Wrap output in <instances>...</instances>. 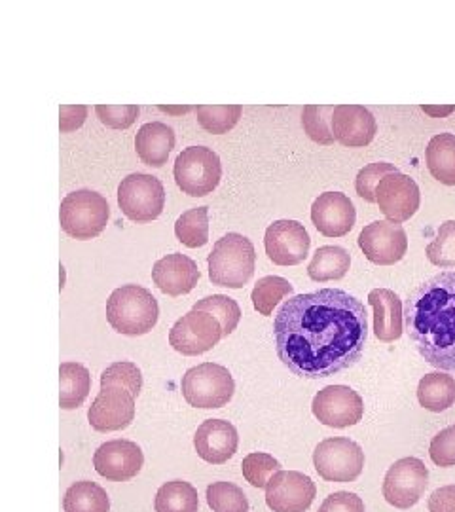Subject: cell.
Listing matches in <instances>:
<instances>
[{
  "instance_id": "obj_9",
  "label": "cell",
  "mask_w": 455,
  "mask_h": 512,
  "mask_svg": "<svg viewBox=\"0 0 455 512\" xmlns=\"http://www.w3.org/2000/svg\"><path fill=\"white\" fill-rule=\"evenodd\" d=\"M313 467L327 482H353L363 473V448L347 437L323 440L313 452Z\"/></svg>"
},
{
  "instance_id": "obj_41",
  "label": "cell",
  "mask_w": 455,
  "mask_h": 512,
  "mask_svg": "<svg viewBox=\"0 0 455 512\" xmlns=\"http://www.w3.org/2000/svg\"><path fill=\"white\" fill-rule=\"evenodd\" d=\"M95 112L99 120L112 129H128L139 118L137 105H97Z\"/></svg>"
},
{
  "instance_id": "obj_32",
  "label": "cell",
  "mask_w": 455,
  "mask_h": 512,
  "mask_svg": "<svg viewBox=\"0 0 455 512\" xmlns=\"http://www.w3.org/2000/svg\"><path fill=\"white\" fill-rule=\"evenodd\" d=\"M287 296L289 298L294 296V287L291 283L285 277H279V275H266V277L258 279V283H256L253 293H251V300H253L255 310L260 315L270 317L273 310L277 308V304Z\"/></svg>"
},
{
  "instance_id": "obj_3",
  "label": "cell",
  "mask_w": 455,
  "mask_h": 512,
  "mask_svg": "<svg viewBox=\"0 0 455 512\" xmlns=\"http://www.w3.org/2000/svg\"><path fill=\"white\" fill-rule=\"evenodd\" d=\"M158 317V300L141 285H122L107 300V321L118 334L145 336L156 327Z\"/></svg>"
},
{
  "instance_id": "obj_22",
  "label": "cell",
  "mask_w": 455,
  "mask_h": 512,
  "mask_svg": "<svg viewBox=\"0 0 455 512\" xmlns=\"http://www.w3.org/2000/svg\"><path fill=\"white\" fill-rule=\"evenodd\" d=\"M200 277L198 264L182 253L164 256L152 268L154 285L169 296L192 293L198 287Z\"/></svg>"
},
{
  "instance_id": "obj_6",
  "label": "cell",
  "mask_w": 455,
  "mask_h": 512,
  "mask_svg": "<svg viewBox=\"0 0 455 512\" xmlns=\"http://www.w3.org/2000/svg\"><path fill=\"white\" fill-rule=\"evenodd\" d=\"M184 401L201 410L222 408L236 393L234 376L226 366L203 363L186 370L181 382Z\"/></svg>"
},
{
  "instance_id": "obj_20",
  "label": "cell",
  "mask_w": 455,
  "mask_h": 512,
  "mask_svg": "<svg viewBox=\"0 0 455 512\" xmlns=\"http://www.w3.org/2000/svg\"><path fill=\"white\" fill-rule=\"evenodd\" d=\"M378 133L376 118L363 105H338L332 114L334 139L349 148L370 145Z\"/></svg>"
},
{
  "instance_id": "obj_10",
  "label": "cell",
  "mask_w": 455,
  "mask_h": 512,
  "mask_svg": "<svg viewBox=\"0 0 455 512\" xmlns=\"http://www.w3.org/2000/svg\"><path fill=\"white\" fill-rule=\"evenodd\" d=\"M429 484V471L418 458H402L395 461L383 478L385 501L401 511L418 505Z\"/></svg>"
},
{
  "instance_id": "obj_2",
  "label": "cell",
  "mask_w": 455,
  "mask_h": 512,
  "mask_svg": "<svg viewBox=\"0 0 455 512\" xmlns=\"http://www.w3.org/2000/svg\"><path fill=\"white\" fill-rule=\"evenodd\" d=\"M404 323L429 365L455 372V272H440L418 285L404 304Z\"/></svg>"
},
{
  "instance_id": "obj_42",
  "label": "cell",
  "mask_w": 455,
  "mask_h": 512,
  "mask_svg": "<svg viewBox=\"0 0 455 512\" xmlns=\"http://www.w3.org/2000/svg\"><path fill=\"white\" fill-rule=\"evenodd\" d=\"M429 456L438 467H455V425L442 429L433 437Z\"/></svg>"
},
{
  "instance_id": "obj_43",
  "label": "cell",
  "mask_w": 455,
  "mask_h": 512,
  "mask_svg": "<svg viewBox=\"0 0 455 512\" xmlns=\"http://www.w3.org/2000/svg\"><path fill=\"white\" fill-rule=\"evenodd\" d=\"M319 512H364V501L353 492H336L328 495Z\"/></svg>"
},
{
  "instance_id": "obj_16",
  "label": "cell",
  "mask_w": 455,
  "mask_h": 512,
  "mask_svg": "<svg viewBox=\"0 0 455 512\" xmlns=\"http://www.w3.org/2000/svg\"><path fill=\"white\" fill-rule=\"evenodd\" d=\"M317 495L310 476L298 471H279L266 486V505L273 512H306Z\"/></svg>"
},
{
  "instance_id": "obj_21",
  "label": "cell",
  "mask_w": 455,
  "mask_h": 512,
  "mask_svg": "<svg viewBox=\"0 0 455 512\" xmlns=\"http://www.w3.org/2000/svg\"><path fill=\"white\" fill-rule=\"evenodd\" d=\"M239 446L237 429L226 420H205L194 435V448L203 461L222 465L234 458Z\"/></svg>"
},
{
  "instance_id": "obj_28",
  "label": "cell",
  "mask_w": 455,
  "mask_h": 512,
  "mask_svg": "<svg viewBox=\"0 0 455 512\" xmlns=\"http://www.w3.org/2000/svg\"><path fill=\"white\" fill-rule=\"evenodd\" d=\"M351 268V255L344 247L325 245L315 251L308 266V275L317 283L342 279Z\"/></svg>"
},
{
  "instance_id": "obj_44",
  "label": "cell",
  "mask_w": 455,
  "mask_h": 512,
  "mask_svg": "<svg viewBox=\"0 0 455 512\" xmlns=\"http://www.w3.org/2000/svg\"><path fill=\"white\" fill-rule=\"evenodd\" d=\"M61 120H59V128L63 133H69L74 129L82 128V124L86 122L88 116V107L78 105V107H61L59 109Z\"/></svg>"
},
{
  "instance_id": "obj_19",
  "label": "cell",
  "mask_w": 455,
  "mask_h": 512,
  "mask_svg": "<svg viewBox=\"0 0 455 512\" xmlns=\"http://www.w3.org/2000/svg\"><path fill=\"white\" fill-rule=\"evenodd\" d=\"M357 220L355 205L342 192H325L311 205V222L327 238H344Z\"/></svg>"
},
{
  "instance_id": "obj_34",
  "label": "cell",
  "mask_w": 455,
  "mask_h": 512,
  "mask_svg": "<svg viewBox=\"0 0 455 512\" xmlns=\"http://www.w3.org/2000/svg\"><path fill=\"white\" fill-rule=\"evenodd\" d=\"M205 497L213 512H249L247 495L232 482H213L207 486Z\"/></svg>"
},
{
  "instance_id": "obj_38",
  "label": "cell",
  "mask_w": 455,
  "mask_h": 512,
  "mask_svg": "<svg viewBox=\"0 0 455 512\" xmlns=\"http://www.w3.org/2000/svg\"><path fill=\"white\" fill-rule=\"evenodd\" d=\"M425 255L438 268H455V220L440 224L437 238L427 245Z\"/></svg>"
},
{
  "instance_id": "obj_37",
  "label": "cell",
  "mask_w": 455,
  "mask_h": 512,
  "mask_svg": "<svg viewBox=\"0 0 455 512\" xmlns=\"http://www.w3.org/2000/svg\"><path fill=\"white\" fill-rule=\"evenodd\" d=\"M243 478L258 490H266L270 478L281 471V463L266 452H253L241 463Z\"/></svg>"
},
{
  "instance_id": "obj_40",
  "label": "cell",
  "mask_w": 455,
  "mask_h": 512,
  "mask_svg": "<svg viewBox=\"0 0 455 512\" xmlns=\"http://www.w3.org/2000/svg\"><path fill=\"white\" fill-rule=\"evenodd\" d=\"M391 173H399V169L387 162L366 165L357 173V179H355L357 194L363 198L364 202L376 203V188Z\"/></svg>"
},
{
  "instance_id": "obj_36",
  "label": "cell",
  "mask_w": 455,
  "mask_h": 512,
  "mask_svg": "<svg viewBox=\"0 0 455 512\" xmlns=\"http://www.w3.org/2000/svg\"><path fill=\"white\" fill-rule=\"evenodd\" d=\"M201 128L213 135H222L234 129L241 118L239 105H201L196 107Z\"/></svg>"
},
{
  "instance_id": "obj_13",
  "label": "cell",
  "mask_w": 455,
  "mask_h": 512,
  "mask_svg": "<svg viewBox=\"0 0 455 512\" xmlns=\"http://www.w3.org/2000/svg\"><path fill=\"white\" fill-rule=\"evenodd\" d=\"M359 247L372 264L393 266L406 255L408 236L399 222L374 220L364 226L359 236Z\"/></svg>"
},
{
  "instance_id": "obj_29",
  "label": "cell",
  "mask_w": 455,
  "mask_h": 512,
  "mask_svg": "<svg viewBox=\"0 0 455 512\" xmlns=\"http://www.w3.org/2000/svg\"><path fill=\"white\" fill-rule=\"evenodd\" d=\"M65 512H110L109 494L91 480L74 482L63 497Z\"/></svg>"
},
{
  "instance_id": "obj_31",
  "label": "cell",
  "mask_w": 455,
  "mask_h": 512,
  "mask_svg": "<svg viewBox=\"0 0 455 512\" xmlns=\"http://www.w3.org/2000/svg\"><path fill=\"white\" fill-rule=\"evenodd\" d=\"M175 236L182 245L200 249L209 241V207H194L175 222Z\"/></svg>"
},
{
  "instance_id": "obj_26",
  "label": "cell",
  "mask_w": 455,
  "mask_h": 512,
  "mask_svg": "<svg viewBox=\"0 0 455 512\" xmlns=\"http://www.w3.org/2000/svg\"><path fill=\"white\" fill-rule=\"evenodd\" d=\"M418 401L429 412H444L455 404V378L444 372L425 374L418 385Z\"/></svg>"
},
{
  "instance_id": "obj_47",
  "label": "cell",
  "mask_w": 455,
  "mask_h": 512,
  "mask_svg": "<svg viewBox=\"0 0 455 512\" xmlns=\"http://www.w3.org/2000/svg\"><path fill=\"white\" fill-rule=\"evenodd\" d=\"M192 109L194 107H160V110L167 112V114H184V112H190Z\"/></svg>"
},
{
  "instance_id": "obj_27",
  "label": "cell",
  "mask_w": 455,
  "mask_h": 512,
  "mask_svg": "<svg viewBox=\"0 0 455 512\" xmlns=\"http://www.w3.org/2000/svg\"><path fill=\"white\" fill-rule=\"evenodd\" d=\"M425 160L431 175L438 183L455 186V135H435L427 145Z\"/></svg>"
},
{
  "instance_id": "obj_33",
  "label": "cell",
  "mask_w": 455,
  "mask_h": 512,
  "mask_svg": "<svg viewBox=\"0 0 455 512\" xmlns=\"http://www.w3.org/2000/svg\"><path fill=\"white\" fill-rule=\"evenodd\" d=\"M192 310L207 311L213 317L219 319L222 325L224 338H228L234 330L237 329L239 321H241V308L234 298L224 296V294H213V296H205L200 302L194 304Z\"/></svg>"
},
{
  "instance_id": "obj_30",
  "label": "cell",
  "mask_w": 455,
  "mask_h": 512,
  "mask_svg": "<svg viewBox=\"0 0 455 512\" xmlns=\"http://www.w3.org/2000/svg\"><path fill=\"white\" fill-rule=\"evenodd\" d=\"M156 512H198L200 497L198 490L184 480L165 482L154 499Z\"/></svg>"
},
{
  "instance_id": "obj_8",
  "label": "cell",
  "mask_w": 455,
  "mask_h": 512,
  "mask_svg": "<svg viewBox=\"0 0 455 512\" xmlns=\"http://www.w3.org/2000/svg\"><path fill=\"white\" fill-rule=\"evenodd\" d=\"M118 205L129 220L152 222L164 211V184L154 175L131 173L118 186Z\"/></svg>"
},
{
  "instance_id": "obj_24",
  "label": "cell",
  "mask_w": 455,
  "mask_h": 512,
  "mask_svg": "<svg viewBox=\"0 0 455 512\" xmlns=\"http://www.w3.org/2000/svg\"><path fill=\"white\" fill-rule=\"evenodd\" d=\"M135 148L143 164L164 167L175 148V131L164 122H150L137 131Z\"/></svg>"
},
{
  "instance_id": "obj_46",
  "label": "cell",
  "mask_w": 455,
  "mask_h": 512,
  "mask_svg": "<svg viewBox=\"0 0 455 512\" xmlns=\"http://www.w3.org/2000/svg\"><path fill=\"white\" fill-rule=\"evenodd\" d=\"M421 110L433 118H446L448 114H452L455 110V105H448V107H433V105H423Z\"/></svg>"
},
{
  "instance_id": "obj_18",
  "label": "cell",
  "mask_w": 455,
  "mask_h": 512,
  "mask_svg": "<svg viewBox=\"0 0 455 512\" xmlns=\"http://www.w3.org/2000/svg\"><path fill=\"white\" fill-rule=\"evenodd\" d=\"M376 203L387 220L406 222L418 213L421 194L412 177L404 173H391L376 188Z\"/></svg>"
},
{
  "instance_id": "obj_35",
  "label": "cell",
  "mask_w": 455,
  "mask_h": 512,
  "mask_svg": "<svg viewBox=\"0 0 455 512\" xmlns=\"http://www.w3.org/2000/svg\"><path fill=\"white\" fill-rule=\"evenodd\" d=\"M334 109L332 105H308L302 112V126L313 143L328 147L336 141L332 135Z\"/></svg>"
},
{
  "instance_id": "obj_45",
  "label": "cell",
  "mask_w": 455,
  "mask_h": 512,
  "mask_svg": "<svg viewBox=\"0 0 455 512\" xmlns=\"http://www.w3.org/2000/svg\"><path fill=\"white\" fill-rule=\"evenodd\" d=\"M429 512H455V484L442 486L431 494Z\"/></svg>"
},
{
  "instance_id": "obj_5",
  "label": "cell",
  "mask_w": 455,
  "mask_h": 512,
  "mask_svg": "<svg viewBox=\"0 0 455 512\" xmlns=\"http://www.w3.org/2000/svg\"><path fill=\"white\" fill-rule=\"evenodd\" d=\"M109 219V202L99 192L88 188L67 194L59 209L63 232L82 241L101 236L109 224Z\"/></svg>"
},
{
  "instance_id": "obj_14",
  "label": "cell",
  "mask_w": 455,
  "mask_h": 512,
  "mask_svg": "<svg viewBox=\"0 0 455 512\" xmlns=\"http://www.w3.org/2000/svg\"><path fill=\"white\" fill-rule=\"evenodd\" d=\"M135 420V397L126 387L107 385L101 387L99 395L88 410V421L99 433H114L128 429Z\"/></svg>"
},
{
  "instance_id": "obj_12",
  "label": "cell",
  "mask_w": 455,
  "mask_h": 512,
  "mask_svg": "<svg viewBox=\"0 0 455 512\" xmlns=\"http://www.w3.org/2000/svg\"><path fill=\"white\" fill-rule=\"evenodd\" d=\"M311 412L327 427L346 429L363 420L364 403L361 395L347 385H327L313 397Z\"/></svg>"
},
{
  "instance_id": "obj_15",
  "label": "cell",
  "mask_w": 455,
  "mask_h": 512,
  "mask_svg": "<svg viewBox=\"0 0 455 512\" xmlns=\"http://www.w3.org/2000/svg\"><path fill=\"white\" fill-rule=\"evenodd\" d=\"M311 238L298 220H275L264 236L266 255L277 266H296L310 255Z\"/></svg>"
},
{
  "instance_id": "obj_7",
  "label": "cell",
  "mask_w": 455,
  "mask_h": 512,
  "mask_svg": "<svg viewBox=\"0 0 455 512\" xmlns=\"http://www.w3.org/2000/svg\"><path fill=\"white\" fill-rule=\"evenodd\" d=\"M173 175L182 194L203 198L219 186L222 177L219 154L213 148H184L175 160Z\"/></svg>"
},
{
  "instance_id": "obj_4",
  "label": "cell",
  "mask_w": 455,
  "mask_h": 512,
  "mask_svg": "<svg viewBox=\"0 0 455 512\" xmlns=\"http://www.w3.org/2000/svg\"><path fill=\"white\" fill-rule=\"evenodd\" d=\"M255 264L253 241L236 232L220 238L207 256L211 283L228 289H243L255 274Z\"/></svg>"
},
{
  "instance_id": "obj_11",
  "label": "cell",
  "mask_w": 455,
  "mask_h": 512,
  "mask_svg": "<svg viewBox=\"0 0 455 512\" xmlns=\"http://www.w3.org/2000/svg\"><path fill=\"white\" fill-rule=\"evenodd\" d=\"M222 338L224 332L219 319L207 311H188L169 332L171 348L186 357H196L211 351Z\"/></svg>"
},
{
  "instance_id": "obj_17",
  "label": "cell",
  "mask_w": 455,
  "mask_h": 512,
  "mask_svg": "<svg viewBox=\"0 0 455 512\" xmlns=\"http://www.w3.org/2000/svg\"><path fill=\"white\" fill-rule=\"evenodd\" d=\"M145 465V454L137 442L131 440H109L93 454V467L97 475L110 482H128L141 473Z\"/></svg>"
},
{
  "instance_id": "obj_1",
  "label": "cell",
  "mask_w": 455,
  "mask_h": 512,
  "mask_svg": "<svg viewBox=\"0 0 455 512\" xmlns=\"http://www.w3.org/2000/svg\"><path fill=\"white\" fill-rule=\"evenodd\" d=\"M273 338L279 361L294 376L323 380L361 361L368 313L342 289L294 294L275 313Z\"/></svg>"
},
{
  "instance_id": "obj_23",
  "label": "cell",
  "mask_w": 455,
  "mask_h": 512,
  "mask_svg": "<svg viewBox=\"0 0 455 512\" xmlns=\"http://www.w3.org/2000/svg\"><path fill=\"white\" fill-rule=\"evenodd\" d=\"M374 310V334L385 344L397 342L404 332V308L399 294L391 289H374L368 294Z\"/></svg>"
},
{
  "instance_id": "obj_39",
  "label": "cell",
  "mask_w": 455,
  "mask_h": 512,
  "mask_svg": "<svg viewBox=\"0 0 455 512\" xmlns=\"http://www.w3.org/2000/svg\"><path fill=\"white\" fill-rule=\"evenodd\" d=\"M118 385L126 387L129 393L137 399L143 391V374L141 368L131 361H118L107 366V370L101 374V387Z\"/></svg>"
},
{
  "instance_id": "obj_25",
  "label": "cell",
  "mask_w": 455,
  "mask_h": 512,
  "mask_svg": "<svg viewBox=\"0 0 455 512\" xmlns=\"http://www.w3.org/2000/svg\"><path fill=\"white\" fill-rule=\"evenodd\" d=\"M91 389L90 370L80 363L59 366V406L76 410L88 399Z\"/></svg>"
}]
</instances>
